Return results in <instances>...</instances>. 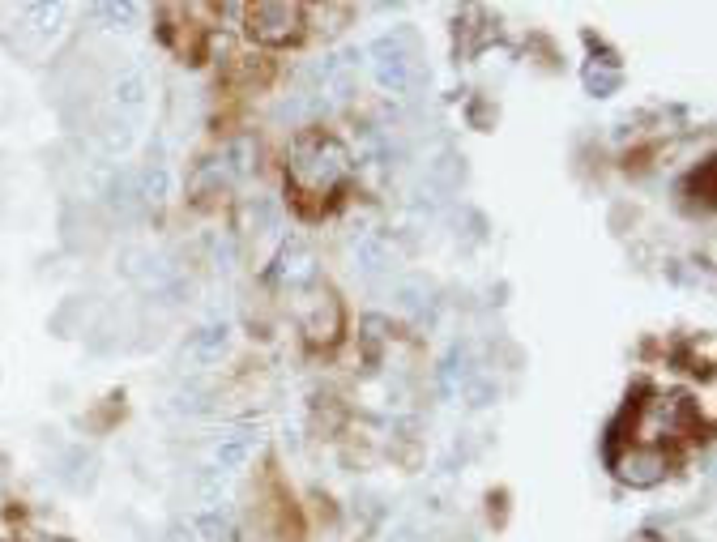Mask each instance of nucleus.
Here are the masks:
<instances>
[{"mask_svg":"<svg viewBox=\"0 0 717 542\" xmlns=\"http://www.w3.org/2000/svg\"><path fill=\"white\" fill-rule=\"evenodd\" d=\"M350 171V154L338 137H325V133H312L304 141H295V154H291V180L308 193H329L338 188Z\"/></svg>","mask_w":717,"mask_h":542,"instance_id":"f257e3e1","label":"nucleus"},{"mask_svg":"<svg viewBox=\"0 0 717 542\" xmlns=\"http://www.w3.org/2000/svg\"><path fill=\"white\" fill-rule=\"evenodd\" d=\"M244 22L261 47H282L304 35V9L299 5H252L244 9Z\"/></svg>","mask_w":717,"mask_h":542,"instance_id":"f03ea898","label":"nucleus"},{"mask_svg":"<svg viewBox=\"0 0 717 542\" xmlns=\"http://www.w3.org/2000/svg\"><path fill=\"white\" fill-rule=\"evenodd\" d=\"M611 470L619 483H628V487H658L666 478V453L649 449V444H632L628 453L611 457Z\"/></svg>","mask_w":717,"mask_h":542,"instance_id":"7ed1b4c3","label":"nucleus"},{"mask_svg":"<svg viewBox=\"0 0 717 542\" xmlns=\"http://www.w3.org/2000/svg\"><path fill=\"white\" fill-rule=\"evenodd\" d=\"M316 278V257L304 239H286L278 261H274V282H291V286H304Z\"/></svg>","mask_w":717,"mask_h":542,"instance_id":"20e7f679","label":"nucleus"},{"mask_svg":"<svg viewBox=\"0 0 717 542\" xmlns=\"http://www.w3.org/2000/svg\"><path fill=\"white\" fill-rule=\"evenodd\" d=\"M252 453H257V436L231 432V436H222V440L214 444V453H210L214 466H210V470H218V474H235V470H244V466H248V457H252Z\"/></svg>","mask_w":717,"mask_h":542,"instance_id":"39448f33","label":"nucleus"},{"mask_svg":"<svg viewBox=\"0 0 717 542\" xmlns=\"http://www.w3.org/2000/svg\"><path fill=\"white\" fill-rule=\"evenodd\" d=\"M350 257H355V269H359V274L376 278V274H385V269L393 265V248H389L380 235H359L355 244H350Z\"/></svg>","mask_w":717,"mask_h":542,"instance_id":"423d86ee","label":"nucleus"},{"mask_svg":"<svg viewBox=\"0 0 717 542\" xmlns=\"http://www.w3.org/2000/svg\"><path fill=\"white\" fill-rule=\"evenodd\" d=\"M376 82L389 94H406L414 86V56H380L376 60Z\"/></svg>","mask_w":717,"mask_h":542,"instance_id":"0eeeda50","label":"nucleus"},{"mask_svg":"<svg viewBox=\"0 0 717 542\" xmlns=\"http://www.w3.org/2000/svg\"><path fill=\"white\" fill-rule=\"evenodd\" d=\"M146 99H150V82L137 69L120 73L116 82H111V103H116L120 111H141V107H146Z\"/></svg>","mask_w":717,"mask_h":542,"instance_id":"6e6552de","label":"nucleus"},{"mask_svg":"<svg viewBox=\"0 0 717 542\" xmlns=\"http://www.w3.org/2000/svg\"><path fill=\"white\" fill-rule=\"evenodd\" d=\"M227 338H231L227 325H205V329L193 333V346H188V350H193L197 359H218L222 350H227Z\"/></svg>","mask_w":717,"mask_h":542,"instance_id":"1a4fd4ad","label":"nucleus"},{"mask_svg":"<svg viewBox=\"0 0 717 542\" xmlns=\"http://www.w3.org/2000/svg\"><path fill=\"white\" fill-rule=\"evenodd\" d=\"M304 329L312 333L316 342H333V338H338V304L325 295L321 308H316V316H308V321H304Z\"/></svg>","mask_w":717,"mask_h":542,"instance_id":"9d476101","label":"nucleus"},{"mask_svg":"<svg viewBox=\"0 0 717 542\" xmlns=\"http://www.w3.org/2000/svg\"><path fill=\"white\" fill-rule=\"evenodd\" d=\"M193 530H197L201 542H222V538H231V521L222 508H201L193 517Z\"/></svg>","mask_w":717,"mask_h":542,"instance_id":"9b49d317","label":"nucleus"},{"mask_svg":"<svg viewBox=\"0 0 717 542\" xmlns=\"http://www.w3.org/2000/svg\"><path fill=\"white\" fill-rule=\"evenodd\" d=\"M167 188H171V175H167L163 163H150L146 171H137V197L141 201H163Z\"/></svg>","mask_w":717,"mask_h":542,"instance_id":"f8f14e48","label":"nucleus"},{"mask_svg":"<svg viewBox=\"0 0 717 542\" xmlns=\"http://www.w3.org/2000/svg\"><path fill=\"white\" fill-rule=\"evenodd\" d=\"M393 295H397V308L402 312H423L427 304H432V286H427L423 278H402Z\"/></svg>","mask_w":717,"mask_h":542,"instance_id":"ddd939ff","label":"nucleus"},{"mask_svg":"<svg viewBox=\"0 0 717 542\" xmlns=\"http://www.w3.org/2000/svg\"><path fill=\"white\" fill-rule=\"evenodd\" d=\"M321 107H325V103H321V94H291V99H282V103H278V120L304 124V120H312Z\"/></svg>","mask_w":717,"mask_h":542,"instance_id":"4468645a","label":"nucleus"},{"mask_svg":"<svg viewBox=\"0 0 717 542\" xmlns=\"http://www.w3.org/2000/svg\"><path fill=\"white\" fill-rule=\"evenodd\" d=\"M585 90L594 94V99H607V94H615L619 90V82H624V77H619V69H598V65H585Z\"/></svg>","mask_w":717,"mask_h":542,"instance_id":"2eb2a0df","label":"nucleus"},{"mask_svg":"<svg viewBox=\"0 0 717 542\" xmlns=\"http://www.w3.org/2000/svg\"><path fill=\"white\" fill-rule=\"evenodd\" d=\"M461 397H466L474 410H483V406H491V402L500 397V385H496L491 376H470L466 385H461Z\"/></svg>","mask_w":717,"mask_h":542,"instance_id":"dca6fc26","label":"nucleus"},{"mask_svg":"<svg viewBox=\"0 0 717 542\" xmlns=\"http://www.w3.org/2000/svg\"><path fill=\"white\" fill-rule=\"evenodd\" d=\"M133 146V124L124 120V116H111L103 124V150L107 154H120V150H129Z\"/></svg>","mask_w":717,"mask_h":542,"instance_id":"f3484780","label":"nucleus"},{"mask_svg":"<svg viewBox=\"0 0 717 542\" xmlns=\"http://www.w3.org/2000/svg\"><path fill=\"white\" fill-rule=\"evenodd\" d=\"M248 214H252V222H257L261 231H274L278 222H282V205L274 197H257V201L248 205Z\"/></svg>","mask_w":717,"mask_h":542,"instance_id":"a211bd4d","label":"nucleus"},{"mask_svg":"<svg viewBox=\"0 0 717 542\" xmlns=\"http://www.w3.org/2000/svg\"><path fill=\"white\" fill-rule=\"evenodd\" d=\"M222 474L218 470H205L201 478H197V496L205 500V508H222Z\"/></svg>","mask_w":717,"mask_h":542,"instance_id":"6ab92c4d","label":"nucleus"},{"mask_svg":"<svg viewBox=\"0 0 717 542\" xmlns=\"http://www.w3.org/2000/svg\"><path fill=\"white\" fill-rule=\"evenodd\" d=\"M94 18L107 26H129L137 18V5H129V0H124V5H94Z\"/></svg>","mask_w":717,"mask_h":542,"instance_id":"aec40b11","label":"nucleus"},{"mask_svg":"<svg viewBox=\"0 0 717 542\" xmlns=\"http://www.w3.org/2000/svg\"><path fill=\"white\" fill-rule=\"evenodd\" d=\"M227 167L235 175H244L252 167V141H231V146H227Z\"/></svg>","mask_w":717,"mask_h":542,"instance_id":"412c9836","label":"nucleus"},{"mask_svg":"<svg viewBox=\"0 0 717 542\" xmlns=\"http://www.w3.org/2000/svg\"><path fill=\"white\" fill-rule=\"evenodd\" d=\"M432 180H440V184H453L457 180V158L453 154H444L440 163L432 167Z\"/></svg>","mask_w":717,"mask_h":542,"instance_id":"4be33fe9","label":"nucleus"},{"mask_svg":"<svg viewBox=\"0 0 717 542\" xmlns=\"http://www.w3.org/2000/svg\"><path fill=\"white\" fill-rule=\"evenodd\" d=\"M385 542H419V534H414L410 525H393V530H389V538H385Z\"/></svg>","mask_w":717,"mask_h":542,"instance_id":"5701e85b","label":"nucleus"},{"mask_svg":"<svg viewBox=\"0 0 717 542\" xmlns=\"http://www.w3.org/2000/svg\"><path fill=\"white\" fill-rule=\"evenodd\" d=\"M171 542H201V538H197L193 525H188V530H184V525H175V530H171Z\"/></svg>","mask_w":717,"mask_h":542,"instance_id":"b1692460","label":"nucleus"}]
</instances>
